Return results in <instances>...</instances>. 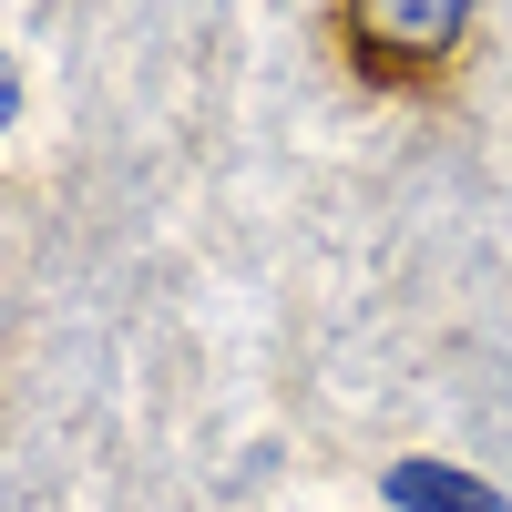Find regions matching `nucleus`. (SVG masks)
Listing matches in <instances>:
<instances>
[{"instance_id": "nucleus-1", "label": "nucleus", "mask_w": 512, "mask_h": 512, "mask_svg": "<svg viewBox=\"0 0 512 512\" xmlns=\"http://www.w3.org/2000/svg\"><path fill=\"white\" fill-rule=\"evenodd\" d=\"M461 21H472V0H349V41L379 62V72H431Z\"/></svg>"}, {"instance_id": "nucleus-2", "label": "nucleus", "mask_w": 512, "mask_h": 512, "mask_svg": "<svg viewBox=\"0 0 512 512\" xmlns=\"http://www.w3.org/2000/svg\"><path fill=\"white\" fill-rule=\"evenodd\" d=\"M390 502H400V512H502L492 482L441 472V461H400V472H390Z\"/></svg>"}, {"instance_id": "nucleus-3", "label": "nucleus", "mask_w": 512, "mask_h": 512, "mask_svg": "<svg viewBox=\"0 0 512 512\" xmlns=\"http://www.w3.org/2000/svg\"><path fill=\"white\" fill-rule=\"evenodd\" d=\"M11 103H21V82H11V52H0V123H11Z\"/></svg>"}]
</instances>
